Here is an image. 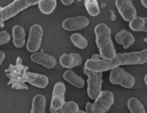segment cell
<instances>
[{
    "label": "cell",
    "instance_id": "6da1fadb",
    "mask_svg": "<svg viewBox=\"0 0 147 113\" xmlns=\"http://www.w3.org/2000/svg\"><path fill=\"white\" fill-rule=\"evenodd\" d=\"M111 28L105 23H100L95 27L96 43L100 56L104 59H113L116 57V50L111 38Z\"/></svg>",
    "mask_w": 147,
    "mask_h": 113
},
{
    "label": "cell",
    "instance_id": "7a4b0ae2",
    "mask_svg": "<svg viewBox=\"0 0 147 113\" xmlns=\"http://www.w3.org/2000/svg\"><path fill=\"white\" fill-rule=\"evenodd\" d=\"M38 2L39 0H14L7 6L0 8V22L12 18L24 9L38 4Z\"/></svg>",
    "mask_w": 147,
    "mask_h": 113
},
{
    "label": "cell",
    "instance_id": "3957f363",
    "mask_svg": "<svg viewBox=\"0 0 147 113\" xmlns=\"http://www.w3.org/2000/svg\"><path fill=\"white\" fill-rule=\"evenodd\" d=\"M84 73L88 77V89L87 93L91 99L95 100L102 91L103 83V72L92 71L90 69L84 67Z\"/></svg>",
    "mask_w": 147,
    "mask_h": 113
},
{
    "label": "cell",
    "instance_id": "277c9868",
    "mask_svg": "<svg viewBox=\"0 0 147 113\" xmlns=\"http://www.w3.org/2000/svg\"><path fill=\"white\" fill-rule=\"evenodd\" d=\"M100 55H94V57L91 59H88L85 63V67L92 71H97V72H104L111 69L115 68L117 66H120L117 58L113 59H104L100 58Z\"/></svg>",
    "mask_w": 147,
    "mask_h": 113
},
{
    "label": "cell",
    "instance_id": "5b68a950",
    "mask_svg": "<svg viewBox=\"0 0 147 113\" xmlns=\"http://www.w3.org/2000/svg\"><path fill=\"white\" fill-rule=\"evenodd\" d=\"M109 80H110V82L112 84L121 85L122 87H125V88H128V89L132 88L135 85L134 76L119 66L111 69Z\"/></svg>",
    "mask_w": 147,
    "mask_h": 113
},
{
    "label": "cell",
    "instance_id": "8992f818",
    "mask_svg": "<svg viewBox=\"0 0 147 113\" xmlns=\"http://www.w3.org/2000/svg\"><path fill=\"white\" fill-rule=\"evenodd\" d=\"M119 65H134L147 63V49L129 53H119L116 55Z\"/></svg>",
    "mask_w": 147,
    "mask_h": 113
},
{
    "label": "cell",
    "instance_id": "52a82bcc",
    "mask_svg": "<svg viewBox=\"0 0 147 113\" xmlns=\"http://www.w3.org/2000/svg\"><path fill=\"white\" fill-rule=\"evenodd\" d=\"M114 104V95L111 91H101L99 96L93 103V113L108 112L111 106Z\"/></svg>",
    "mask_w": 147,
    "mask_h": 113
},
{
    "label": "cell",
    "instance_id": "ba28073f",
    "mask_svg": "<svg viewBox=\"0 0 147 113\" xmlns=\"http://www.w3.org/2000/svg\"><path fill=\"white\" fill-rule=\"evenodd\" d=\"M65 85L63 82H57L53 86V97L51 102V113L61 112L63 104H65Z\"/></svg>",
    "mask_w": 147,
    "mask_h": 113
},
{
    "label": "cell",
    "instance_id": "9c48e42d",
    "mask_svg": "<svg viewBox=\"0 0 147 113\" xmlns=\"http://www.w3.org/2000/svg\"><path fill=\"white\" fill-rule=\"evenodd\" d=\"M43 29L39 24H34L29 29V36L27 40L26 48L29 52L33 53L39 50L42 40Z\"/></svg>",
    "mask_w": 147,
    "mask_h": 113
},
{
    "label": "cell",
    "instance_id": "30bf717a",
    "mask_svg": "<svg viewBox=\"0 0 147 113\" xmlns=\"http://www.w3.org/2000/svg\"><path fill=\"white\" fill-rule=\"evenodd\" d=\"M116 7L122 18L127 22H130L137 15L136 8L131 0H116Z\"/></svg>",
    "mask_w": 147,
    "mask_h": 113
},
{
    "label": "cell",
    "instance_id": "8fae6325",
    "mask_svg": "<svg viewBox=\"0 0 147 113\" xmlns=\"http://www.w3.org/2000/svg\"><path fill=\"white\" fill-rule=\"evenodd\" d=\"M89 24H90V21H89V19L87 17L77 16L65 19L61 26L67 31H77L86 28Z\"/></svg>",
    "mask_w": 147,
    "mask_h": 113
},
{
    "label": "cell",
    "instance_id": "7c38bea8",
    "mask_svg": "<svg viewBox=\"0 0 147 113\" xmlns=\"http://www.w3.org/2000/svg\"><path fill=\"white\" fill-rule=\"evenodd\" d=\"M30 59L34 63L41 65V66L45 67V68H55V65H57V60L53 56L49 55L47 53H45L43 51H36V52H33L30 56Z\"/></svg>",
    "mask_w": 147,
    "mask_h": 113
},
{
    "label": "cell",
    "instance_id": "4fadbf2b",
    "mask_svg": "<svg viewBox=\"0 0 147 113\" xmlns=\"http://www.w3.org/2000/svg\"><path fill=\"white\" fill-rule=\"evenodd\" d=\"M83 59L79 53H69V54H63L59 57V63L63 67L67 69H71L81 65Z\"/></svg>",
    "mask_w": 147,
    "mask_h": 113
},
{
    "label": "cell",
    "instance_id": "5bb4252c",
    "mask_svg": "<svg viewBox=\"0 0 147 113\" xmlns=\"http://www.w3.org/2000/svg\"><path fill=\"white\" fill-rule=\"evenodd\" d=\"M26 81L29 84L37 88H45L49 85V77L43 74H38L34 72H26L25 74Z\"/></svg>",
    "mask_w": 147,
    "mask_h": 113
},
{
    "label": "cell",
    "instance_id": "9a60e30c",
    "mask_svg": "<svg viewBox=\"0 0 147 113\" xmlns=\"http://www.w3.org/2000/svg\"><path fill=\"white\" fill-rule=\"evenodd\" d=\"M115 40L119 45H122L123 48L127 49L135 42V37L129 31L123 29V30H121L120 32H118L115 35Z\"/></svg>",
    "mask_w": 147,
    "mask_h": 113
},
{
    "label": "cell",
    "instance_id": "2e32d148",
    "mask_svg": "<svg viewBox=\"0 0 147 113\" xmlns=\"http://www.w3.org/2000/svg\"><path fill=\"white\" fill-rule=\"evenodd\" d=\"M12 41L16 48H22L25 44V31L21 25H15L12 28Z\"/></svg>",
    "mask_w": 147,
    "mask_h": 113
},
{
    "label": "cell",
    "instance_id": "e0dca14e",
    "mask_svg": "<svg viewBox=\"0 0 147 113\" xmlns=\"http://www.w3.org/2000/svg\"><path fill=\"white\" fill-rule=\"evenodd\" d=\"M63 76L65 81H67L69 84L74 85V86L77 87V88H83V87H84L85 80L81 76L77 75L76 73L74 72L73 70H71V69L65 71Z\"/></svg>",
    "mask_w": 147,
    "mask_h": 113
},
{
    "label": "cell",
    "instance_id": "ac0fdd59",
    "mask_svg": "<svg viewBox=\"0 0 147 113\" xmlns=\"http://www.w3.org/2000/svg\"><path fill=\"white\" fill-rule=\"evenodd\" d=\"M45 103L47 99L43 95L37 94L33 97L31 105V113H43L45 112Z\"/></svg>",
    "mask_w": 147,
    "mask_h": 113
},
{
    "label": "cell",
    "instance_id": "d6986e66",
    "mask_svg": "<svg viewBox=\"0 0 147 113\" xmlns=\"http://www.w3.org/2000/svg\"><path fill=\"white\" fill-rule=\"evenodd\" d=\"M57 7V0H39L38 8L43 14H51Z\"/></svg>",
    "mask_w": 147,
    "mask_h": 113
},
{
    "label": "cell",
    "instance_id": "ffe728a7",
    "mask_svg": "<svg viewBox=\"0 0 147 113\" xmlns=\"http://www.w3.org/2000/svg\"><path fill=\"white\" fill-rule=\"evenodd\" d=\"M127 106H128V109L131 113H145L146 112L143 104L139 101V99L136 98V97H132V98L129 99L128 102H127Z\"/></svg>",
    "mask_w": 147,
    "mask_h": 113
},
{
    "label": "cell",
    "instance_id": "44dd1931",
    "mask_svg": "<svg viewBox=\"0 0 147 113\" xmlns=\"http://www.w3.org/2000/svg\"><path fill=\"white\" fill-rule=\"evenodd\" d=\"M85 7L91 16H98L100 14V7L97 0H85Z\"/></svg>",
    "mask_w": 147,
    "mask_h": 113
},
{
    "label": "cell",
    "instance_id": "7402d4cb",
    "mask_svg": "<svg viewBox=\"0 0 147 113\" xmlns=\"http://www.w3.org/2000/svg\"><path fill=\"white\" fill-rule=\"evenodd\" d=\"M71 41L76 47L80 49H85L88 47V40L80 33H74L71 36Z\"/></svg>",
    "mask_w": 147,
    "mask_h": 113
},
{
    "label": "cell",
    "instance_id": "603a6c76",
    "mask_svg": "<svg viewBox=\"0 0 147 113\" xmlns=\"http://www.w3.org/2000/svg\"><path fill=\"white\" fill-rule=\"evenodd\" d=\"M129 27H130L133 31H136V32L143 31V28H144V17L136 16L134 19H132V20L130 21Z\"/></svg>",
    "mask_w": 147,
    "mask_h": 113
},
{
    "label": "cell",
    "instance_id": "cb8c5ba5",
    "mask_svg": "<svg viewBox=\"0 0 147 113\" xmlns=\"http://www.w3.org/2000/svg\"><path fill=\"white\" fill-rule=\"evenodd\" d=\"M61 112H63V113H78V112H80V109H79V105L77 104L75 101H69V102H65Z\"/></svg>",
    "mask_w": 147,
    "mask_h": 113
},
{
    "label": "cell",
    "instance_id": "d4e9b609",
    "mask_svg": "<svg viewBox=\"0 0 147 113\" xmlns=\"http://www.w3.org/2000/svg\"><path fill=\"white\" fill-rule=\"evenodd\" d=\"M10 40V35L7 31H0V45L6 44Z\"/></svg>",
    "mask_w": 147,
    "mask_h": 113
},
{
    "label": "cell",
    "instance_id": "484cf974",
    "mask_svg": "<svg viewBox=\"0 0 147 113\" xmlns=\"http://www.w3.org/2000/svg\"><path fill=\"white\" fill-rule=\"evenodd\" d=\"M86 112H90L93 113V103L88 102L86 105Z\"/></svg>",
    "mask_w": 147,
    "mask_h": 113
},
{
    "label": "cell",
    "instance_id": "4316f807",
    "mask_svg": "<svg viewBox=\"0 0 147 113\" xmlns=\"http://www.w3.org/2000/svg\"><path fill=\"white\" fill-rule=\"evenodd\" d=\"M74 1H75V0H61V2L63 3V5H71V3H74Z\"/></svg>",
    "mask_w": 147,
    "mask_h": 113
},
{
    "label": "cell",
    "instance_id": "83f0119b",
    "mask_svg": "<svg viewBox=\"0 0 147 113\" xmlns=\"http://www.w3.org/2000/svg\"><path fill=\"white\" fill-rule=\"evenodd\" d=\"M5 59V53L3 51H0V65L2 64V62Z\"/></svg>",
    "mask_w": 147,
    "mask_h": 113
},
{
    "label": "cell",
    "instance_id": "f1b7e54d",
    "mask_svg": "<svg viewBox=\"0 0 147 113\" xmlns=\"http://www.w3.org/2000/svg\"><path fill=\"white\" fill-rule=\"evenodd\" d=\"M144 32H147V17H144V28H143Z\"/></svg>",
    "mask_w": 147,
    "mask_h": 113
},
{
    "label": "cell",
    "instance_id": "f546056e",
    "mask_svg": "<svg viewBox=\"0 0 147 113\" xmlns=\"http://www.w3.org/2000/svg\"><path fill=\"white\" fill-rule=\"evenodd\" d=\"M140 2L145 8H147V0H140Z\"/></svg>",
    "mask_w": 147,
    "mask_h": 113
},
{
    "label": "cell",
    "instance_id": "4dcf8cb0",
    "mask_svg": "<svg viewBox=\"0 0 147 113\" xmlns=\"http://www.w3.org/2000/svg\"><path fill=\"white\" fill-rule=\"evenodd\" d=\"M144 81H145V84L147 85V74L145 75V77H144Z\"/></svg>",
    "mask_w": 147,
    "mask_h": 113
}]
</instances>
